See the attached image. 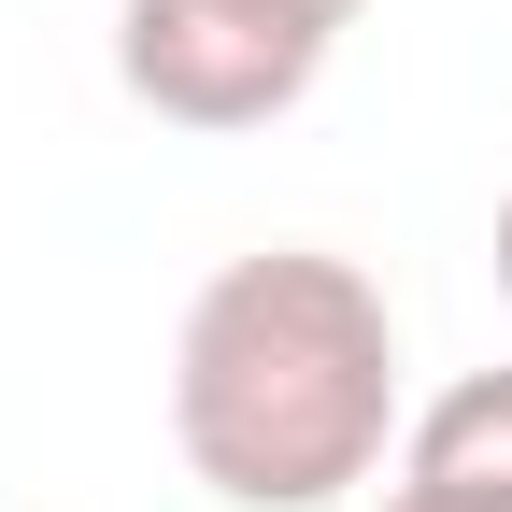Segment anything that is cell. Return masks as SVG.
Here are the masks:
<instances>
[{"instance_id": "8992f818", "label": "cell", "mask_w": 512, "mask_h": 512, "mask_svg": "<svg viewBox=\"0 0 512 512\" xmlns=\"http://www.w3.org/2000/svg\"><path fill=\"white\" fill-rule=\"evenodd\" d=\"M299 15H328V29H356V15H370V0H299Z\"/></svg>"}, {"instance_id": "3957f363", "label": "cell", "mask_w": 512, "mask_h": 512, "mask_svg": "<svg viewBox=\"0 0 512 512\" xmlns=\"http://www.w3.org/2000/svg\"><path fill=\"white\" fill-rule=\"evenodd\" d=\"M399 470H484V484H512V370H456V384L413 413Z\"/></svg>"}, {"instance_id": "7a4b0ae2", "label": "cell", "mask_w": 512, "mask_h": 512, "mask_svg": "<svg viewBox=\"0 0 512 512\" xmlns=\"http://www.w3.org/2000/svg\"><path fill=\"white\" fill-rule=\"evenodd\" d=\"M328 15L299 0H114V86L157 128H271L328 72Z\"/></svg>"}, {"instance_id": "6da1fadb", "label": "cell", "mask_w": 512, "mask_h": 512, "mask_svg": "<svg viewBox=\"0 0 512 512\" xmlns=\"http://www.w3.org/2000/svg\"><path fill=\"white\" fill-rule=\"evenodd\" d=\"M171 441L228 512H328L384 470L399 427V313L328 242H256L171 328Z\"/></svg>"}, {"instance_id": "277c9868", "label": "cell", "mask_w": 512, "mask_h": 512, "mask_svg": "<svg viewBox=\"0 0 512 512\" xmlns=\"http://www.w3.org/2000/svg\"><path fill=\"white\" fill-rule=\"evenodd\" d=\"M384 512H512V484H484V470H399Z\"/></svg>"}, {"instance_id": "5b68a950", "label": "cell", "mask_w": 512, "mask_h": 512, "mask_svg": "<svg viewBox=\"0 0 512 512\" xmlns=\"http://www.w3.org/2000/svg\"><path fill=\"white\" fill-rule=\"evenodd\" d=\"M498 299H512V185H498Z\"/></svg>"}]
</instances>
